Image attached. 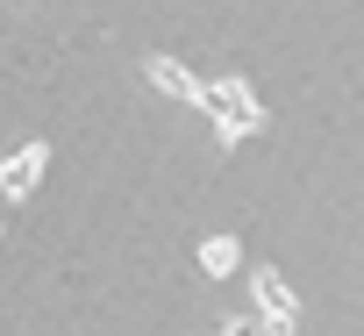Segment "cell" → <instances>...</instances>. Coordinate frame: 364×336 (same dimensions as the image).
<instances>
[{"mask_svg": "<svg viewBox=\"0 0 364 336\" xmlns=\"http://www.w3.org/2000/svg\"><path fill=\"white\" fill-rule=\"evenodd\" d=\"M200 107H208V122H215V136H222L229 150L264 129V107H257V86H250V79H208V100H200Z\"/></svg>", "mask_w": 364, "mask_h": 336, "instance_id": "cell-1", "label": "cell"}, {"mask_svg": "<svg viewBox=\"0 0 364 336\" xmlns=\"http://www.w3.org/2000/svg\"><path fill=\"white\" fill-rule=\"evenodd\" d=\"M250 300H257L264 336H293V329H300V293H293L279 272H257V279H250Z\"/></svg>", "mask_w": 364, "mask_h": 336, "instance_id": "cell-2", "label": "cell"}, {"mask_svg": "<svg viewBox=\"0 0 364 336\" xmlns=\"http://www.w3.org/2000/svg\"><path fill=\"white\" fill-rule=\"evenodd\" d=\"M143 79H150L157 93H171V100H186V107H200V100H208V79H200V72H186L178 58H164V51H150V58H143Z\"/></svg>", "mask_w": 364, "mask_h": 336, "instance_id": "cell-3", "label": "cell"}, {"mask_svg": "<svg viewBox=\"0 0 364 336\" xmlns=\"http://www.w3.org/2000/svg\"><path fill=\"white\" fill-rule=\"evenodd\" d=\"M43 164H50V143H22V150H8V164H0V187H8V201H29V194H36Z\"/></svg>", "mask_w": 364, "mask_h": 336, "instance_id": "cell-4", "label": "cell"}, {"mask_svg": "<svg viewBox=\"0 0 364 336\" xmlns=\"http://www.w3.org/2000/svg\"><path fill=\"white\" fill-rule=\"evenodd\" d=\"M236 265H243V243H236V236H208V243H200V272H208V279H229Z\"/></svg>", "mask_w": 364, "mask_h": 336, "instance_id": "cell-5", "label": "cell"}, {"mask_svg": "<svg viewBox=\"0 0 364 336\" xmlns=\"http://www.w3.org/2000/svg\"><path fill=\"white\" fill-rule=\"evenodd\" d=\"M222 336H264L257 315H222Z\"/></svg>", "mask_w": 364, "mask_h": 336, "instance_id": "cell-6", "label": "cell"}]
</instances>
